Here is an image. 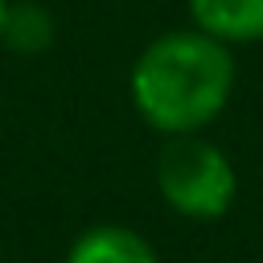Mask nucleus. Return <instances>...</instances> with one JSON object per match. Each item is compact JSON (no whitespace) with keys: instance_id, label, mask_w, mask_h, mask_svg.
<instances>
[{"instance_id":"nucleus-2","label":"nucleus","mask_w":263,"mask_h":263,"mask_svg":"<svg viewBox=\"0 0 263 263\" xmlns=\"http://www.w3.org/2000/svg\"><path fill=\"white\" fill-rule=\"evenodd\" d=\"M156 181H160L164 201L177 214H189V218L226 214L230 201H234V189H238L230 160L210 140H201L193 132L168 136L160 164H156Z\"/></svg>"},{"instance_id":"nucleus-5","label":"nucleus","mask_w":263,"mask_h":263,"mask_svg":"<svg viewBox=\"0 0 263 263\" xmlns=\"http://www.w3.org/2000/svg\"><path fill=\"white\" fill-rule=\"evenodd\" d=\"M0 37H4L8 45H16V49H45L49 37H53V21H49L45 8L21 4V8H8Z\"/></svg>"},{"instance_id":"nucleus-4","label":"nucleus","mask_w":263,"mask_h":263,"mask_svg":"<svg viewBox=\"0 0 263 263\" xmlns=\"http://www.w3.org/2000/svg\"><path fill=\"white\" fill-rule=\"evenodd\" d=\"M66 263H156V251L127 226H95L70 247Z\"/></svg>"},{"instance_id":"nucleus-3","label":"nucleus","mask_w":263,"mask_h":263,"mask_svg":"<svg viewBox=\"0 0 263 263\" xmlns=\"http://www.w3.org/2000/svg\"><path fill=\"white\" fill-rule=\"evenodd\" d=\"M197 29L222 45L263 37V0H189Z\"/></svg>"},{"instance_id":"nucleus-1","label":"nucleus","mask_w":263,"mask_h":263,"mask_svg":"<svg viewBox=\"0 0 263 263\" xmlns=\"http://www.w3.org/2000/svg\"><path fill=\"white\" fill-rule=\"evenodd\" d=\"M234 62L205 33H168L152 41L132 70L136 111L168 136L205 127L230 99Z\"/></svg>"},{"instance_id":"nucleus-6","label":"nucleus","mask_w":263,"mask_h":263,"mask_svg":"<svg viewBox=\"0 0 263 263\" xmlns=\"http://www.w3.org/2000/svg\"><path fill=\"white\" fill-rule=\"evenodd\" d=\"M4 16H8V0H0V29H4Z\"/></svg>"}]
</instances>
